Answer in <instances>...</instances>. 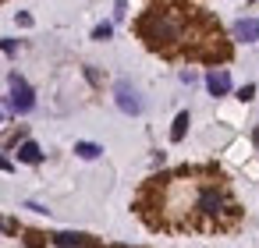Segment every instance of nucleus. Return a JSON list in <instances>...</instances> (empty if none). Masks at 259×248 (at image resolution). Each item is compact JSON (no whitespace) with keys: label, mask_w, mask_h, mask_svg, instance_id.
Wrapping results in <instances>:
<instances>
[{"label":"nucleus","mask_w":259,"mask_h":248,"mask_svg":"<svg viewBox=\"0 0 259 248\" xmlns=\"http://www.w3.org/2000/svg\"><path fill=\"white\" fill-rule=\"evenodd\" d=\"M135 29H139V36H142L153 50H167V46H174V43L181 39L178 18L167 15V11H149V15H142Z\"/></svg>","instance_id":"1"},{"label":"nucleus","mask_w":259,"mask_h":248,"mask_svg":"<svg viewBox=\"0 0 259 248\" xmlns=\"http://www.w3.org/2000/svg\"><path fill=\"white\" fill-rule=\"evenodd\" d=\"M32 107H36V92H32V85H29L22 75H11V110L29 114Z\"/></svg>","instance_id":"2"},{"label":"nucleus","mask_w":259,"mask_h":248,"mask_svg":"<svg viewBox=\"0 0 259 248\" xmlns=\"http://www.w3.org/2000/svg\"><path fill=\"white\" fill-rule=\"evenodd\" d=\"M224 191H217V188H202L199 191V209L206 213V216H220L224 213Z\"/></svg>","instance_id":"3"},{"label":"nucleus","mask_w":259,"mask_h":248,"mask_svg":"<svg viewBox=\"0 0 259 248\" xmlns=\"http://www.w3.org/2000/svg\"><path fill=\"white\" fill-rule=\"evenodd\" d=\"M114 100H117V107H121L124 114H132V117H139V114H142V100H139V96H135V89H128L124 82L117 85V96H114Z\"/></svg>","instance_id":"4"},{"label":"nucleus","mask_w":259,"mask_h":248,"mask_svg":"<svg viewBox=\"0 0 259 248\" xmlns=\"http://www.w3.org/2000/svg\"><path fill=\"white\" fill-rule=\"evenodd\" d=\"M54 244H57V248H96L100 241L89 237V234H71V230H64V234H54Z\"/></svg>","instance_id":"5"},{"label":"nucleus","mask_w":259,"mask_h":248,"mask_svg":"<svg viewBox=\"0 0 259 248\" xmlns=\"http://www.w3.org/2000/svg\"><path fill=\"white\" fill-rule=\"evenodd\" d=\"M206 89H209V96H227L231 92V75L224 68H213L206 75Z\"/></svg>","instance_id":"6"},{"label":"nucleus","mask_w":259,"mask_h":248,"mask_svg":"<svg viewBox=\"0 0 259 248\" xmlns=\"http://www.w3.org/2000/svg\"><path fill=\"white\" fill-rule=\"evenodd\" d=\"M234 39L255 43V39H259V18H241V22H234Z\"/></svg>","instance_id":"7"},{"label":"nucleus","mask_w":259,"mask_h":248,"mask_svg":"<svg viewBox=\"0 0 259 248\" xmlns=\"http://www.w3.org/2000/svg\"><path fill=\"white\" fill-rule=\"evenodd\" d=\"M18 160H22V163H39V160H43V149H39L36 142H22V145H18Z\"/></svg>","instance_id":"8"},{"label":"nucleus","mask_w":259,"mask_h":248,"mask_svg":"<svg viewBox=\"0 0 259 248\" xmlns=\"http://www.w3.org/2000/svg\"><path fill=\"white\" fill-rule=\"evenodd\" d=\"M188 124H192V117L181 110L178 117H174V128H170V142H181L185 138V131H188Z\"/></svg>","instance_id":"9"},{"label":"nucleus","mask_w":259,"mask_h":248,"mask_svg":"<svg viewBox=\"0 0 259 248\" xmlns=\"http://www.w3.org/2000/svg\"><path fill=\"white\" fill-rule=\"evenodd\" d=\"M75 153H78L82 160H96V156H100L103 149H100L96 142H78V145H75Z\"/></svg>","instance_id":"10"},{"label":"nucleus","mask_w":259,"mask_h":248,"mask_svg":"<svg viewBox=\"0 0 259 248\" xmlns=\"http://www.w3.org/2000/svg\"><path fill=\"white\" fill-rule=\"evenodd\" d=\"M110 36H114V25H110V22H103V25H96V29H93V39H100V43H103V39H110Z\"/></svg>","instance_id":"11"},{"label":"nucleus","mask_w":259,"mask_h":248,"mask_svg":"<svg viewBox=\"0 0 259 248\" xmlns=\"http://www.w3.org/2000/svg\"><path fill=\"white\" fill-rule=\"evenodd\" d=\"M252 96H255V85H245V89H238V100H241V103H248Z\"/></svg>","instance_id":"12"},{"label":"nucleus","mask_w":259,"mask_h":248,"mask_svg":"<svg viewBox=\"0 0 259 248\" xmlns=\"http://www.w3.org/2000/svg\"><path fill=\"white\" fill-rule=\"evenodd\" d=\"M0 50H4V54H15V50H18V43H15V39H4V43H0Z\"/></svg>","instance_id":"13"},{"label":"nucleus","mask_w":259,"mask_h":248,"mask_svg":"<svg viewBox=\"0 0 259 248\" xmlns=\"http://www.w3.org/2000/svg\"><path fill=\"white\" fill-rule=\"evenodd\" d=\"M25 241H29L32 248H39V244H43V234H25Z\"/></svg>","instance_id":"14"},{"label":"nucleus","mask_w":259,"mask_h":248,"mask_svg":"<svg viewBox=\"0 0 259 248\" xmlns=\"http://www.w3.org/2000/svg\"><path fill=\"white\" fill-rule=\"evenodd\" d=\"M18 25H25V29H29V25H32V15H29V11H22V15H18Z\"/></svg>","instance_id":"15"},{"label":"nucleus","mask_w":259,"mask_h":248,"mask_svg":"<svg viewBox=\"0 0 259 248\" xmlns=\"http://www.w3.org/2000/svg\"><path fill=\"white\" fill-rule=\"evenodd\" d=\"M0 170H11V160H4V156H0Z\"/></svg>","instance_id":"16"},{"label":"nucleus","mask_w":259,"mask_h":248,"mask_svg":"<svg viewBox=\"0 0 259 248\" xmlns=\"http://www.w3.org/2000/svg\"><path fill=\"white\" fill-rule=\"evenodd\" d=\"M0 230H4V220H0Z\"/></svg>","instance_id":"17"},{"label":"nucleus","mask_w":259,"mask_h":248,"mask_svg":"<svg viewBox=\"0 0 259 248\" xmlns=\"http://www.w3.org/2000/svg\"><path fill=\"white\" fill-rule=\"evenodd\" d=\"M0 121H4V114H0Z\"/></svg>","instance_id":"18"},{"label":"nucleus","mask_w":259,"mask_h":248,"mask_svg":"<svg viewBox=\"0 0 259 248\" xmlns=\"http://www.w3.org/2000/svg\"><path fill=\"white\" fill-rule=\"evenodd\" d=\"M117 248H124V244H117Z\"/></svg>","instance_id":"19"}]
</instances>
